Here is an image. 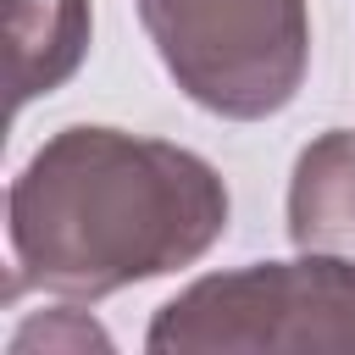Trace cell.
Wrapping results in <instances>:
<instances>
[{"label":"cell","instance_id":"4","mask_svg":"<svg viewBox=\"0 0 355 355\" xmlns=\"http://www.w3.org/2000/svg\"><path fill=\"white\" fill-rule=\"evenodd\" d=\"M288 239L305 255L355 261V128L311 139L288 178Z\"/></svg>","mask_w":355,"mask_h":355},{"label":"cell","instance_id":"6","mask_svg":"<svg viewBox=\"0 0 355 355\" xmlns=\"http://www.w3.org/2000/svg\"><path fill=\"white\" fill-rule=\"evenodd\" d=\"M28 349H44V355H83V349H111V338L83 316V311H44L33 322L17 327L11 338V355H28Z\"/></svg>","mask_w":355,"mask_h":355},{"label":"cell","instance_id":"1","mask_svg":"<svg viewBox=\"0 0 355 355\" xmlns=\"http://www.w3.org/2000/svg\"><path fill=\"white\" fill-rule=\"evenodd\" d=\"M227 183L205 155L172 139L72 122L11 178V294L39 288L94 305L183 272L227 233Z\"/></svg>","mask_w":355,"mask_h":355},{"label":"cell","instance_id":"3","mask_svg":"<svg viewBox=\"0 0 355 355\" xmlns=\"http://www.w3.org/2000/svg\"><path fill=\"white\" fill-rule=\"evenodd\" d=\"M139 22L172 83L211 116H277L311 67L305 0H139Z\"/></svg>","mask_w":355,"mask_h":355},{"label":"cell","instance_id":"2","mask_svg":"<svg viewBox=\"0 0 355 355\" xmlns=\"http://www.w3.org/2000/svg\"><path fill=\"white\" fill-rule=\"evenodd\" d=\"M144 349L355 355V261L300 250L294 261H250L239 272H211L155 311Z\"/></svg>","mask_w":355,"mask_h":355},{"label":"cell","instance_id":"5","mask_svg":"<svg viewBox=\"0 0 355 355\" xmlns=\"http://www.w3.org/2000/svg\"><path fill=\"white\" fill-rule=\"evenodd\" d=\"M89 0H11V105L61 89L89 55Z\"/></svg>","mask_w":355,"mask_h":355}]
</instances>
